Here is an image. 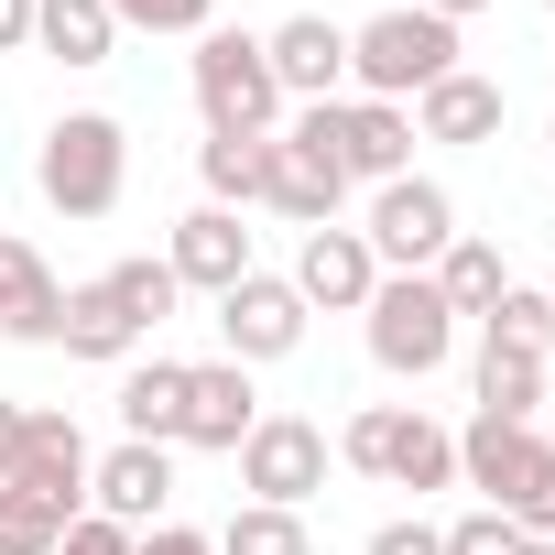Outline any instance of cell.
<instances>
[{
  "label": "cell",
  "mask_w": 555,
  "mask_h": 555,
  "mask_svg": "<svg viewBox=\"0 0 555 555\" xmlns=\"http://www.w3.org/2000/svg\"><path fill=\"white\" fill-rule=\"evenodd\" d=\"M436 77H457V23H436L425 0H392V12L349 23V99H392V109H414Z\"/></svg>",
  "instance_id": "cell-1"
},
{
  "label": "cell",
  "mask_w": 555,
  "mask_h": 555,
  "mask_svg": "<svg viewBox=\"0 0 555 555\" xmlns=\"http://www.w3.org/2000/svg\"><path fill=\"white\" fill-rule=\"evenodd\" d=\"M34 185H44V207H66V218H109V207L131 196V131H120L109 109H66V120L34 142Z\"/></svg>",
  "instance_id": "cell-2"
},
{
  "label": "cell",
  "mask_w": 555,
  "mask_h": 555,
  "mask_svg": "<svg viewBox=\"0 0 555 555\" xmlns=\"http://www.w3.org/2000/svg\"><path fill=\"white\" fill-rule=\"evenodd\" d=\"M338 457L360 468V479H382V490H457V436L436 425V414H414V403H360L349 425H338Z\"/></svg>",
  "instance_id": "cell-3"
},
{
  "label": "cell",
  "mask_w": 555,
  "mask_h": 555,
  "mask_svg": "<svg viewBox=\"0 0 555 555\" xmlns=\"http://www.w3.org/2000/svg\"><path fill=\"white\" fill-rule=\"evenodd\" d=\"M185 88H196L207 131H284V88H272V55H261V34H229V23H207V34H196V55H185Z\"/></svg>",
  "instance_id": "cell-4"
},
{
  "label": "cell",
  "mask_w": 555,
  "mask_h": 555,
  "mask_svg": "<svg viewBox=\"0 0 555 555\" xmlns=\"http://www.w3.org/2000/svg\"><path fill=\"white\" fill-rule=\"evenodd\" d=\"M360 327H371V360L392 382H436L457 360V317H447V295L425 284V272H382V295L360 306Z\"/></svg>",
  "instance_id": "cell-5"
},
{
  "label": "cell",
  "mask_w": 555,
  "mask_h": 555,
  "mask_svg": "<svg viewBox=\"0 0 555 555\" xmlns=\"http://www.w3.org/2000/svg\"><path fill=\"white\" fill-rule=\"evenodd\" d=\"M371 261L382 272H436V250L457 240V196L436 185V175H392V185H371Z\"/></svg>",
  "instance_id": "cell-6"
},
{
  "label": "cell",
  "mask_w": 555,
  "mask_h": 555,
  "mask_svg": "<svg viewBox=\"0 0 555 555\" xmlns=\"http://www.w3.org/2000/svg\"><path fill=\"white\" fill-rule=\"evenodd\" d=\"M240 490L272 501V512H306V501L327 490V425H317V414H261V425L240 436Z\"/></svg>",
  "instance_id": "cell-7"
},
{
  "label": "cell",
  "mask_w": 555,
  "mask_h": 555,
  "mask_svg": "<svg viewBox=\"0 0 555 555\" xmlns=\"http://www.w3.org/2000/svg\"><path fill=\"white\" fill-rule=\"evenodd\" d=\"M218 338H229V360L240 371H261V360H295L306 349V295L284 284V272H240V284L218 295Z\"/></svg>",
  "instance_id": "cell-8"
},
{
  "label": "cell",
  "mask_w": 555,
  "mask_h": 555,
  "mask_svg": "<svg viewBox=\"0 0 555 555\" xmlns=\"http://www.w3.org/2000/svg\"><path fill=\"white\" fill-rule=\"evenodd\" d=\"M88 512H109L120 533H153V522L175 512V447L120 436L109 457H88Z\"/></svg>",
  "instance_id": "cell-9"
},
{
  "label": "cell",
  "mask_w": 555,
  "mask_h": 555,
  "mask_svg": "<svg viewBox=\"0 0 555 555\" xmlns=\"http://www.w3.org/2000/svg\"><path fill=\"white\" fill-rule=\"evenodd\" d=\"M261 55H272V88H284L295 109H317V99H349V23H327V12L272 23V34H261Z\"/></svg>",
  "instance_id": "cell-10"
},
{
  "label": "cell",
  "mask_w": 555,
  "mask_h": 555,
  "mask_svg": "<svg viewBox=\"0 0 555 555\" xmlns=\"http://www.w3.org/2000/svg\"><path fill=\"white\" fill-rule=\"evenodd\" d=\"M327 153H338L349 185H392V175H414V109H392V99H338V109H327Z\"/></svg>",
  "instance_id": "cell-11"
},
{
  "label": "cell",
  "mask_w": 555,
  "mask_h": 555,
  "mask_svg": "<svg viewBox=\"0 0 555 555\" xmlns=\"http://www.w3.org/2000/svg\"><path fill=\"white\" fill-rule=\"evenodd\" d=\"M284 284L306 295V317H317V306H327V317H360V306L382 295V261H371V240H360V229H338V218H327V229H306V250H295Z\"/></svg>",
  "instance_id": "cell-12"
},
{
  "label": "cell",
  "mask_w": 555,
  "mask_h": 555,
  "mask_svg": "<svg viewBox=\"0 0 555 555\" xmlns=\"http://www.w3.org/2000/svg\"><path fill=\"white\" fill-rule=\"evenodd\" d=\"M0 490H34V501H55V512H88V436H77V414L23 403V457H12Z\"/></svg>",
  "instance_id": "cell-13"
},
{
  "label": "cell",
  "mask_w": 555,
  "mask_h": 555,
  "mask_svg": "<svg viewBox=\"0 0 555 555\" xmlns=\"http://www.w3.org/2000/svg\"><path fill=\"white\" fill-rule=\"evenodd\" d=\"M164 272H175L185 295H207V306H218L240 272H250V229H240V207H185V218H175V240H164Z\"/></svg>",
  "instance_id": "cell-14"
},
{
  "label": "cell",
  "mask_w": 555,
  "mask_h": 555,
  "mask_svg": "<svg viewBox=\"0 0 555 555\" xmlns=\"http://www.w3.org/2000/svg\"><path fill=\"white\" fill-rule=\"evenodd\" d=\"M250 425H261L250 371H240V360H185V436H175V447H218V457H240Z\"/></svg>",
  "instance_id": "cell-15"
},
{
  "label": "cell",
  "mask_w": 555,
  "mask_h": 555,
  "mask_svg": "<svg viewBox=\"0 0 555 555\" xmlns=\"http://www.w3.org/2000/svg\"><path fill=\"white\" fill-rule=\"evenodd\" d=\"M533 457H544V436H533V425H512V414H468V425H457V490H479L490 512L522 490V468H533Z\"/></svg>",
  "instance_id": "cell-16"
},
{
  "label": "cell",
  "mask_w": 555,
  "mask_h": 555,
  "mask_svg": "<svg viewBox=\"0 0 555 555\" xmlns=\"http://www.w3.org/2000/svg\"><path fill=\"white\" fill-rule=\"evenodd\" d=\"M55 327H66V284L34 261V240H12V229H0V338L55 349Z\"/></svg>",
  "instance_id": "cell-17"
},
{
  "label": "cell",
  "mask_w": 555,
  "mask_h": 555,
  "mask_svg": "<svg viewBox=\"0 0 555 555\" xmlns=\"http://www.w3.org/2000/svg\"><path fill=\"white\" fill-rule=\"evenodd\" d=\"M414 142H457V153H479V142H501V88L490 77H436L425 99H414Z\"/></svg>",
  "instance_id": "cell-18"
},
{
  "label": "cell",
  "mask_w": 555,
  "mask_h": 555,
  "mask_svg": "<svg viewBox=\"0 0 555 555\" xmlns=\"http://www.w3.org/2000/svg\"><path fill=\"white\" fill-rule=\"evenodd\" d=\"M425 284L447 295V317H457V327H479V317H490V306L512 295V261H501L490 240H468V229H457V240L436 250V272H425Z\"/></svg>",
  "instance_id": "cell-19"
},
{
  "label": "cell",
  "mask_w": 555,
  "mask_h": 555,
  "mask_svg": "<svg viewBox=\"0 0 555 555\" xmlns=\"http://www.w3.org/2000/svg\"><path fill=\"white\" fill-rule=\"evenodd\" d=\"M55 349H66V360H99V371H120V360L142 349V327L120 317V295H109V284H66V327H55Z\"/></svg>",
  "instance_id": "cell-20"
},
{
  "label": "cell",
  "mask_w": 555,
  "mask_h": 555,
  "mask_svg": "<svg viewBox=\"0 0 555 555\" xmlns=\"http://www.w3.org/2000/svg\"><path fill=\"white\" fill-rule=\"evenodd\" d=\"M120 436H142V447L185 436V360H131L120 371Z\"/></svg>",
  "instance_id": "cell-21"
},
{
  "label": "cell",
  "mask_w": 555,
  "mask_h": 555,
  "mask_svg": "<svg viewBox=\"0 0 555 555\" xmlns=\"http://www.w3.org/2000/svg\"><path fill=\"white\" fill-rule=\"evenodd\" d=\"M261 175H272V131H207V142H196L207 207H261Z\"/></svg>",
  "instance_id": "cell-22"
},
{
  "label": "cell",
  "mask_w": 555,
  "mask_h": 555,
  "mask_svg": "<svg viewBox=\"0 0 555 555\" xmlns=\"http://www.w3.org/2000/svg\"><path fill=\"white\" fill-rule=\"evenodd\" d=\"M34 44L55 66H109L120 55V23H109V0H34Z\"/></svg>",
  "instance_id": "cell-23"
},
{
  "label": "cell",
  "mask_w": 555,
  "mask_h": 555,
  "mask_svg": "<svg viewBox=\"0 0 555 555\" xmlns=\"http://www.w3.org/2000/svg\"><path fill=\"white\" fill-rule=\"evenodd\" d=\"M533 403H544V360H522V349H490V338H479V414L533 425Z\"/></svg>",
  "instance_id": "cell-24"
},
{
  "label": "cell",
  "mask_w": 555,
  "mask_h": 555,
  "mask_svg": "<svg viewBox=\"0 0 555 555\" xmlns=\"http://www.w3.org/2000/svg\"><path fill=\"white\" fill-rule=\"evenodd\" d=\"M218 555H306V512H272V501H240L218 533H207Z\"/></svg>",
  "instance_id": "cell-25"
},
{
  "label": "cell",
  "mask_w": 555,
  "mask_h": 555,
  "mask_svg": "<svg viewBox=\"0 0 555 555\" xmlns=\"http://www.w3.org/2000/svg\"><path fill=\"white\" fill-rule=\"evenodd\" d=\"M479 338H490V349H522V360H544V349H555V306H544V284H512V295L479 317Z\"/></svg>",
  "instance_id": "cell-26"
},
{
  "label": "cell",
  "mask_w": 555,
  "mask_h": 555,
  "mask_svg": "<svg viewBox=\"0 0 555 555\" xmlns=\"http://www.w3.org/2000/svg\"><path fill=\"white\" fill-rule=\"evenodd\" d=\"M99 284L120 295V317H131L142 338H153V327H164V317L185 306V284H175V272H164V261H109V272H99Z\"/></svg>",
  "instance_id": "cell-27"
},
{
  "label": "cell",
  "mask_w": 555,
  "mask_h": 555,
  "mask_svg": "<svg viewBox=\"0 0 555 555\" xmlns=\"http://www.w3.org/2000/svg\"><path fill=\"white\" fill-rule=\"evenodd\" d=\"M66 522H77V512H55V501H34V490H0V555H55Z\"/></svg>",
  "instance_id": "cell-28"
},
{
  "label": "cell",
  "mask_w": 555,
  "mask_h": 555,
  "mask_svg": "<svg viewBox=\"0 0 555 555\" xmlns=\"http://www.w3.org/2000/svg\"><path fill=\"white\" fill-rule=\"evenodd\" d=\"M436 544H447V555H522V522L479 501V512H457V522H436Z\"/></svg>",
  "instance_id": "cell-29"
},
{
  "label": "cell",
  "mask_w": 555,
  "mask_h": 555,
  "mask_svg": "<svg viewBox=\"0 0 555 555\" xmlns=\"http://www.w3.org/2000/svg\"><path fill=\"white\" fill-rule=\"evenodd\" d=\"M109 23L120 34H207L218 0H109Z\"/></svg>",
  "instance_id": "cell-30"
},
{
  "label": "cell",
  "mask_w": 555,
  "mask_h": 555,
  "mask_svg": "<svg viewBox=\"0 0 555 555\" xmlns=\"http://www.w3.org/2000/svg\"><path fill=\"white\" fill-rule=\"evenodd\" d=\"M501 512H512V522H522V533H555V447H544V457H533V468H522V490H512V501H501Z\"/></svg>",
  "instance_id": "cell-31"
},
{
  "label": "cell",
  "mask_w": 555,
  "mask_h": 555,
  "mask_svg": "<svg viewBox=\"0 0 555 555\" xmlns=\"http://www.w3.org/2000/svg\"><path fill=\"white\" fill-rule=\"evenodd\" d=\"M360 555H447V544H436V522H425V512H392V522H382Z\"/></svg>",
  "instance_id": "cell-32"
},
{
  "label": "cell",
  "mask_w": 555,
  "mask_h": 555,
  "mask_svg": "<svg viewBox=\"0 0 555 555\" xmlns=\"http://www.w3.org/2000/svg\"><path fill=\"white\" fill-rule=\"evenodd\" d=\"M55 555H131V533H120V522H109V512H77V522H66V544H55Z\"/></svg>",
  "instance_id": "cell-33"
},
{
  "label": "cell",
  "mask_w": 555,
  "mask_h": 555,
  "mask_svg": "<svg viewBox=\"0 0 555 555\" xmlns=\"http://www.w3.org/2000/svg\"><path fill=\"white\" fill-rule=\"evenodd\" d=\"M131 555H218L196 522H153V533H131Z\"/></svg>",
  "instance_id": "cell-34"
},
{
  "label": "cell",
  "mask_w": 555,
  "mask_h": 555,
  "mask_svg": "<svg viewBox=\"0 0 555 555\" xmlns=\"http://www.w3.org/2000/svg\"><path fill=\"white\" fill-rule=\"evenodd\" d=\"M34 44V0H0V55H23Z\"/></svg>",
  "instance_id": "cell-35"
},
{
  "label": "cell",
  "mask_w": 555,
  "mask_h": 555,
  "mask_svg": "<svg viewBox=\"0 0 555 555\" xmlns=\"http://www.w3.org/2000/svg\"><path fill=\"white\" fill-rule=\"evenodd\" d=\"M12 457H23V403L0 392V479H12Z\"/></svg>",
  "instance_id": "cell-36"
},
{
  "label": "cell",
  "mask_w": 555,
  "mask_h": 555,
  "mask_svg": "<svg viewBox=\"0 0 555 555\" xmlns=\"http://www.w3.org/2000/svg\"><path fill=\"white\" fill-rule=\"evenodd\" d=\"M425 12H436V23H468V12H490V0H425Z\"/></svg>",
  "instance_id": "cell-37"
},
{
  "label": "cell",
  "mask_w": 555,
  "mask_h": 555,
  "mask_svg": "<svg viewBox=\"0 0 555 555\" xmlns=\"http://www.w3.org/2000/svg\"><path fill=\"white\" fill-rule=\"evenodd\" d=\"M522 555H555V533H522Z\"/></svg>",
  "instance_id": "cell-38"
},
{
  "label": "cell",
  "mask_w": 555,
  "mask_h": 555,
  "mask_svg": "<svg viewBox=\"0 0 555 555\" xmlns=\"http://www.w3.org/2000/svg\"><path fill=\"white\" fill-rule=\"evenodd\" d=\"M544 153H555V120H544Z\"/></svg>",
  "instance_id": "cell-39"
},
{
  "label": "cell",
  "mask_w": 555,
  "mask_h": 555,
  "mask_svg": "<svg viewBox=\"0 0 555 555\" xmlns=\"http://www.w3.org/2000/svg\"><path fill=\"white\" fill-rule=\"evenodd\" d=\"M544 306H555V284H544Z\"/></svg>",
  "instance_id": "cell-40"
},
{
  "label": "cell",
  "mask_w": 555,
  "mask_h": 555,
  "mask_svg": "<svg viewBox=\"0 0 555 555\" xmlns=\"http://www.w3.org/2000/svg\"><path fill=\"white\" fill-rule=\"evenodd\" d=\"M544 12H555V0H544Z\"/></svg>",
  "instance_id": "cell-41"
}]
</instances>
